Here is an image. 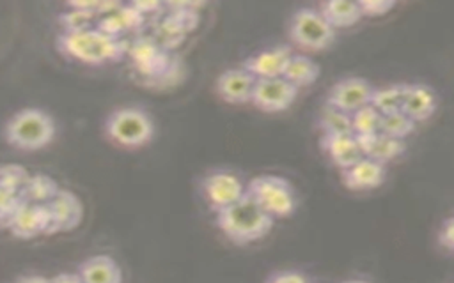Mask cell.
Returning <instances> with one entry per match:
<instances>
[{
	"label": "cell",
	"instance_id": "11",
	"mask_svg": "<svg viewBox=\"0 0 454 283\" xmlns=\"http://www.w3.org/2000/svg\"><path fill=\"white\" fill-rule=\"evenodd\" d=\"M128 55L131 57L137 71L145 78H156L167 73L170 58L167 50H163L153 37H138L128 44Z\"/></svg>",
	"mask_w": 454,
	"mask_h": 283
},
{
	"label": "cell",
	"instance_id": "20",
	"mask_svg": "<svg viewBox=\"0 0 454 283\" xmlns=\"http://www.w3.org/2000/svg\"><path fill=\"white\" fill-rule=\"evenodd\" d=\"M142 23H144V16L137 9H133L131 4L129 5L121 4L114 11L101 14L96 23V28L112 37H121L124 32L135 30Z\"/></svg>",
	"mask_w": 454,
	"mask_h": 283
},
{
	"label": "cell",
	"instance_id": "6",
	"mask_svg": "<svg viewBox=\"0 0 454 283\" xmlns=\"http://www.w3.org/2000/svg\"><path fill=\"white\" fill-rule=\"evenodd\" d=\"M289 41L305 51L326 50L335 41V30L316 7H300L287 25Z\"/></svg>",
	"mask_w": 454,
	"mask_h": 283
},
{
	"label": "cell",
	"instance_id": "34",
	"mask_svg": "<svg viewBox=\"0 0 454 283\" xmlns=\"http://www.w3.org/2000/svg\"><path fill=\"white\" fill-rule=\"evenodd\" d=\"M342 283H371V281H367V279H344Z\"/></svg>",
	"mask_w": 454,
	"mask_h": 283
},
{
	"label": "cell",
	"instance_id": "24",
	"mask_svg": "<svg viewBox=\"0 0 454 283\" xmlns=\"http://www.w3.org/2000/svg\"><path fill=\"white\" fill-rule=\"evenodd\" d=\"M404 90H406V83H392L383 88H374L371 97V106L376 108L381 115L401 111Z\"/></svg>",
	"mask_w": 454,
	"mask_h": 283
},
{
	"label": "cell",
	"instance_id": "19",
	"mask_svg": "<svg viewBox=\"0 0 454 283\" xmlns=\"http://www.w3.org/2000/svg\"><path fill=\"white\" fill-rule=\"evenodd\" d=\"M82 283H122L119 264L108 255H94L85 258L76 271Z\"/></svg>",
	"mask_w": 454,
	"mask_h": 283
},
{
	"label": "cell",
	"instance_id": "10",
	"mask_svg": "<svg viewBox=\"0 0 454 283\" xmlns=\"http://www.w3.org/2000/svg\"><path fill=\"white\" fill-rule=\"evenodd\" d=\"M44 207L50 219L48 233L74 230L83 218L80 198L67 189H59L57 195L48 203H44Z\"/></svg>",
	"mask_w": 454,
	"mask_h": 283
},
{
	"label": "cell",
	"instance_id": "18",
	"mask_svg": "<svg viewBox=\"0 0 454 283\" xmlns=\"http://www.w3.org/2000/svg\"><path fill=\"white\" fill-rule=\"evenodd\" d=\"M321 147L339 170H344L364 157L355 134H323Z\"/></svg>",
	"mask_w": 454,
	"mask_h": 283
},
{
	"label": "cell",
	"instance_id": "14",
	"mask_svg": "<svg viewBox=\"0 0 454 283\" xmlns=\"http://www.w3.org/2000/svg\"><path fill=\"white\" fill-rule=\"evenodd\" d=\"M340 179L349 191H355V193L372 191L385 182L387 166L369 157H362L355 164L340 170Z\"/></svg>",
	"mask_w": 454,
	"mask_h": 283
},
{
	"label": "cell",
	"instance_id": "21",
	"mask_svg": "<svg viewBox=\"0 0 454 283\" xmlns=\"http://www.w3.org/2000/svg\"><path fill=\"white\" fill-rule=\"evenodd\" d=\"M319 73L321 69L314 58L301 53H293L286 64L282 78L300 90L312 85L319 78Z\"/></svg>",
	"mask_w": 454,
	"mask_h": 283
},
{
	"label": "cell",
	"instance_id": "26",
	"mask_svg": "<svg viewBox=\"0 0 454 283\" xmlns=\"http://www.w3.org/2000/svg\"><path fill=\"white\" fill-rule=\"evenodd\" d=\"M381 113L371 104L351 113V133L355 136H369L380 133Z\"/></svg>",
	"mask_w": 454,
	"mask_h": 283
},
{
	"label": "cell",
	"instance_id": "5",
	"mask_svg": "<svg viewBox=\"0 0 454 283\" xmlns=\"http://www.w3.org/2000/svg\"><path fill=\"white\" fill-rule=\"evenodd\" d=\"M245 193L271 218H291L298 207V195L293 184L273 173H262L247 182Z\"/></svg>",
	"mask_w": 454,
	"mask_h": 283
},
{
	"label": "cell",
	"instance_id": "13",
	"mask_svg": "<svg viewBox=\"0 0 454 283\" xmlns=\"http://www.w3.org/2000/svg\"><path fill=\"white\" fill-rule=\"evenodd\" d=\"M254 87H255V78L241 65L222 71L215 81V92L222 101L229 104L250 103Z\"/></svg>",
	"mask_w": 454,
	"mask_h": 283
},
{
	"label": "cell",
	"instance_id": "12",
	"mask_svg": "<svg viewBox=\"0 0 454 283\" xmlns=\"http://www.w3.org/2000/svg\"><path fill=\"white\" fill-rule=\"evenodd\" d=\"M293 53L294 51L289 44H275L247 57L241 62V67L247 69L255 80L278 78L282 76L286 64Z\"/></svg>",
	"mask_w": 454,
	"mask_h": 283
},
{
	"label": "cell",
	"instance_id": "33",
	"mask_svg": "<svg viewBox=\"0 0 454 283\" xmlns=\"http://www.w3.org/2000/svg\"><path fill=\"white\" fill-rule=\"evenodd\" d=\"M16 283H51V281H50V278L30 274V276H21Z\"/></svg>",
	"mask_w": 454,
	"mask_h": 283
},
{
	"label": "cell",
	"instance_id": "9",
	"mask_svg": "<svg viewBox=\"0 0 454 283\" xmlns=\"http://www.w3.org/2000/svg\"><path fill=\"white\" fill-rule=\"evenodd\" d=\"M298 96V88L293 87L282 76L255 80L250 103L266 113H277L287 110Z\"/></svg>",
	"mask_w": 454,
	"mask_h": 283
},
{
	"label": "cell",
	"instance_id": "7",
	"mask_svg": "<svg viewBox=\"0 0 454 283\" xmlns=\"http://www.w3.org/2000/svg\"><path fill=\"white\" fill-rule=\"evenodd\" d=\"M245 187L243 179L232 170H211L199 182L200 195L213 212L238 202L245 195Z\"/></svg>",
	"mask_w": 454,
	"mask_h": 283
},
{
	"label": "cell",
	"instance_id": "27",
	"mask_svg": "<svg viewBox=\"0 0 454 283\" xmlns=\"http://www.w3.org/2000/svg\"><path fill=\"white\" fill-rule=\"evenodd\" d=\"M415 126L417 124L410 117H406L403 111H394V113L381 115L380 133L397 140H406L415 131Z\"/></svg>",
	"mask_w": 454,
	"mask_h": 283
},
{
	"label": "cell",
	"instance_id": "3",
	"mask_svg": "<svg viewBox=\"0 0 454 283\" xmlns=\"http://www.w3.org/2000/svg\"><path fill=\"white\" fill-rule=\"evenodd\" d=\"M57 126L53 117L41 108H23L9 117L4 126V138L20 150H39L51 143Z\"/></svg>",
	"mask_w": 454,
	"mask_h": 283
},
{
	"label": "cell",
	"instance_id": "15",
	"mask_svg": "<svg viewBox=\"0 0 454 283\" xmlns=\"http://www.w3.org/2000/svg\"><path fill=\"white\" fill-rule=\"evenodd\" d=\"M7 226L16 237H21V239H30L41 233H48L50 219H48L46 207L21 202Z\"/></svg>",
	"mask_w": 454,
	"mask_h": 283
},
{
	"label": "cell",
	"instance_id": "16",
	"mask_svg": "<svg viewBox=\"0 0 454 283\" xmlns=\"http://www.w3.org/2000/svg\"><path fill=\"white\" fill-rule=\"evenodd\" d=\"M438 108L436 92L424 83H406L404 99L401 111L410 117L415 124L424 122L433 117Z\"/></svg>",
	"mask_w": 454,
	"mask_h": 283
},
{
	"label": "cell",
	"instance_id": "29",
	"mask_svg": "<svg viewBox=\"0 0 454 283\" xmlns=\"http://www.w3.org/2000/svg\"><path fill=\"white\" fill-rule=\"evenodd\" d=\"M358 7H360L362 16L376 18V16H383L390 9H394L395 2L394 0H362V2H358Z\"/></svg>",
	"mask_w": 454,
	"mask_h": 283
},
{
	"label": "cell",
	"instance_id": "4",
	"mask_svg": "<svg viewBox=\"0 0 454 283\" xmlns=\"http://www.w3.org/2000/svg\"><path fill=\"white\" fill-rule=\"evenodd\" d=\"M105 136L117 147L140 149L154 136V120L145 108L121 106L112 110L103 122Z\"/></svg>",
	"mask_w": 454,
	"mask_h": 283
},
{
	"label": "cell",
	"instance_id": "22",
	"mask_svg": "<svg viewBox=\"0 0 454 283\" xmlns=\"http://www.w3.org/2000/svg\"><path fill=\"white\" fill-rule=\"evenodd\" d=\"M317 11L326 19V23L337 30V28H348L358 23L364 16L360 12L358 2H342V0H330L319 4Z\"/></svg>",
	"mask_w": 454,
	"mask_h": 283
},
{
	"label": "cell",
	"instance_id": "1",
	"mask_svg": "<svg viewBox=\"0 0 454 283\" xmlns=\"http://www.w3.org/2000/svg\"><path fill=\"white\" fill-rule=\"evenodd\" d=\"M57 46L69 58L89 65L119 62L128 55V41L122 37H112L96 27L76 32H62Z\"/></svg>",
	"mask_w": 454,
	"mask_h": 283
},
{
	"label": "cell",
	"instance_id": "8",
	"mask_svg": "<svg viewBox=\"0 0 454 283\" xmlns=\"http://www.w3.org/2000/svg\"><path fill=\"white\" fill-rule=\"evenodd\" d=\"M374 88L376 87L362 76H346L330 87L325 97V104H330L351 115L353 111L371 104Z\"/></svg>",
	"mask_w": 454,
	"mask_h": 283
},
{
	"label": "cell",
	"instance_id": "23",
	"mask_svg": "<svg viewBox=\"0 0 454 283\" xmlns=\"http://www.w3.org/2000/svg\"><path fill=\"white\" fill-rule=\"evenodd\" d=\"M59 189L60 187L57 186V182L51 177H48L44 173H35V175H28L25 186L20 191V196L27 203L44 205L57 195Z\"/></svg>",
	"mask_w": 454,
	"mask_h": 283
},
{
	"label": "cell",
	"instance_id": "30",
	"mask_svg": "<svg viewBox=\"0 0 454 283\" xmlns=\"http://www.w3.org/2000/svg\"><path fill=\"white\" fill-rule=\"evenodd\" d=\"M438 246L450 255L454 249V218L449 216L445 218V221L442 223L440 230H438Z\"/></svg>",
	"mask_w": 454,
	"mask_h": 283
},
{
	"label": "cell",
	"instance_id": "31",
	"mask_svg": "<svg viewBox=\"0 0 454 283\" xmlns=\"http://www.w3.org/2000/svg\"><path fill=\"white\" fill-rule=\"evenodd\" d=\"M266 283H310L309 278L300 272V271H291V269H286V271H278V272H273Z\"/></svg>",
	"mask_w": 454,
	"mask_h": 283
},
{
	"label": "cell",
	"instance_id": "25",
	"mask_svg": "<svg viewBox=\"0 0 454 283\" xmlns=\"http://www.w3.org/2000/svg\"><path fill=\"white\" fill-rule=\"evenodd\" d=\"M317 127L323 134H353L351 115L330 104H323L317 115Z\"/></svg>",
	"mask_w": 454,
	"mask_h": 283
},
{
	"label": "cell",
	"instance_id": "17",
	"mask_svg": "<svg viewBox=\"0 0 454 283\" xmlns=\"http://www.w3.org/2000/svg\"><path fill=\"white\" fill-rule=\"evenodd\" d=\"M356 140L364 157H369L385 166L406 152L404 140H397L381 133L369 134V136H356Z\"/></svg>",
	"mask_w": 454,
	"mask_h": 283
},
{
	"label": "cell",
	"instance_id": "2",
	"mask_svg": "<svg viewBox=\"0 0 454 283\" xmlns=\"http://www.w3.org/2000/svg\"><path fill=\"white\" fill-rule=\"evenodd\" d=\"M215 216L222 233L239 246L262 239L275 223L247 193L232 205L215 212Z\"/></svg>",
	"mask_w": 454,
	"mask_h": 283
},
{
	"label": "cell",
	"instance_id": "28",
	"mask_svg": "<svg viewBox=\"0 0 454 283\" xmlns=\"http://www.w3.org/2000/svg\"><path fill=\"white\" fill-rule=\"evenodd\" d=\"M27 179H28V173L20 164H2L0 166V189L20 195Z\"/></svg>",
	"mask_w": 454,
	"mask_h": 283
},
{
	"label": "cell",
	"instance_id": "32",
	"mask_svg": "<svg viewBox=\"0 0 454 283\" xmlns=\"http://www.w3.org/2000/svg\"><path fill=\"white\" fill-rule=\"evenodd\" d=\"M50 281H51V283H82L76 272H74V274H71V272H62V274H57L55 278H51Z\"/></svg>",
	"mask_w": 454,
	"mask_h": 283
}]
</instances>
